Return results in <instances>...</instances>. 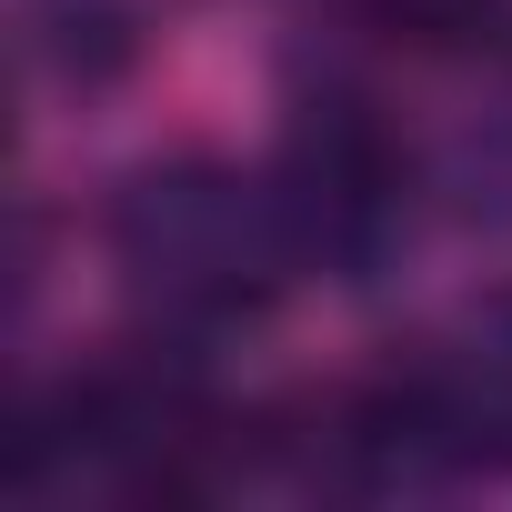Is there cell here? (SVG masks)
<instances>
[{
  "instance_id": "1",
  "label": "cell",
  "mask_w": 512,
  "mask_h": 512,
  "mask_svg": "<svg viewBox=\"0 0 512 512\" xmlns=\"http://www.w3.org/2000/svg\"><path fill=\"white\" fill-rule=\"evenodd\" d=\"M111 262L151 322L211 332L262 312L302 272V241L272 181H241L231 161H151L111 201Z\"/></svg>"
},
{
  "instance_id": "2",
  "label": "cell",
  "mask_w": 512,
  "mask_h": 512,
  "mask_svg": "<svg viewBox=\"0 0 512 512\" xmlns=\"http://www.w3.org/2000/svg\"><path fill=\"white\" fill-rule=\"evenodd\" d=\"M282 211H292V241H302V272H342L362 282L382 251L402 241V151L392 131L362 111V101H312L282 141V171H272Z\"/></svg>"
},
{
  "instance_id": "3",
  "label": "cell",
  "mask_w": 512,
  "mask_h": 512,
  "mask_svg": "<svg viewBox=\"0 0 512 512\" xmlns=\"http://www.w3.org/2000/svg\"><path fill=\"white\" fill-rule=\"evenodd\" d=\"M362 11L392 31V41H422V51H452L492 21V0H362Z\"/></svg>"
}]
</instances>
